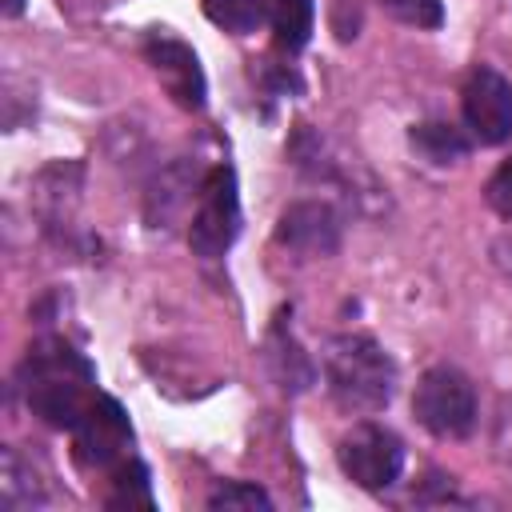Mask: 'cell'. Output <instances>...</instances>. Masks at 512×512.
<instances>
[{"mask_svg":"<svg viewBox=\"0 0 512 512\" xmlns=\"http://www.w3.org/2000/svg\"><path fill=\"white\" fill-rule=\"evenodd\" d=\"M88 380L92 368L80 352H72L64 340H48L36 344L24 360V392H28V408L52 424V428H76L80 416L88 412L92 396H88Z\"/></svg>","mask_w":512,"mask_h":512,"instance_id":"6da1fadb","label":"cell"},{"mask_svg":"<svg viewBox=\"0 0 512 512\" xmlns=\"http://www.w3.org/2000/svg\"><path fill=\"white\" fill-rule=\"evenodd\" d=\"M324 380L340 408L372 416L396 392V364L372 336H332L324 344Z\"/></svg>","mask_w":512,"mask_h":512,"instance_id":"7a4b0ae2","label":"cell"},{"mask_svg":"<svg viewBox=\"0 0 512 512\" xmlns=\"http://www.w3.org/2000/svg\"><path fill=\"white\" fill-rule=\"evenodd\" d=\"M476 388L460 368L436 364L416 380L412 416L440 440H460L476 428Z\"/></svg>","mask_w":512,"mask_h":512,"instance_id":"3957f363","label":"cell"},{"mask_svg":"<svg viewBox=\"0 0 512 512\" xmlns=\"http://www.w3.org/2000/svg\"><path fill=\"white\" fill-rule=\"evenodd\" d=\"M240 232V196H236V172L228 164H216L200 180L196 212L188 224V244L200 260H220Z\"/></svg>","mask_w":512,"mask_h":512,"instance_id":"277c9868","label":"cell"},{"mask_svg":"<svg viewBox=\"0 0 512 512\" xmlns=\"http://www.w3.org/2000/svg\"><path fill=\"white\" fill-rule=\"evenodd\" d=\"M336 460H340V472L364 488V492H380L388 484L400 480L404 472V444L396 432H388L384 424H352L340 444H336Z\"/></svg>","mask_w":512,"mask_h":512,"instance_id":"5b68a950","label":"cell"},{"mask_svg":"<svg viewBox=\"0 0 512 512\" xmlns=\"http://www.w3.org/2000/svg\"><path fill=\"white\" fill-rule=\"evenodd\" d=\"M460 112L476 144H504L512 136V84L496 68L480 64L460 92Z\"/></svg>","mask_w":512,"mask_h":512,"instance_id":"8992f818","label":"cell"},{"mask_svg":"<svg viewBox=\"0 0 512 512\" xmlns=\"http://www.w3.org/2000/svg\"><path fill=\"white\" fill-rule=\"evenodd\" d=\"M144 56L152 64V72L160 76V84L168 88V96L188 108V112H200L204 108V96H208V84H204V68L196 60V52L176 40V36H164V32H152L148 44H144Z\"/></svg>","mask_w":512,"mask_h":512,"instance_id":"52a82bcc","label":"cell"},{"mask_svg":"<svg viewBox=\"0 0 512 512\" xmlns=\"http://www.w3.org/2000/svg\"><path fill=\"white\" fill-rule=\"evenodd\" d=\"M72 432H76L80 456L88 464H96V468L120 464L124 452H128V444H132V424H128L124 408L112 396H92L88 412L80 416V424Z\"/></svg>","mask_w":512,"mask_h":512,"instance_id":"ba28073f","label":"cell"},{"mask_svg":"<svg viewBox=\"0 0 512 512\" xmlns=\"http://www.w3.org/2000/svg\"><path fill=\"white\" fill-rule=\"evenodd\" d=\"M276 244L300 256H332L340 248V216L324 200H296L276 220Z\"/></svg>","mask_w":512,"mask_h":512,"instance_id":"9c48e42d","label":"cell"},{"mask_svg":"<svg viewBox=\"0 0 512 512\" xmlns=\"http://www.w3.org/2000/svg\"><path fill=\"white\" fill-rule=\"evenodd\" d=\"M204 180V176H200ZM200 180L188 176V164L176 160L168 168L156 172V180L148 184V196H144V216L152 228H164L176 212H184L192 204V196H200Z\"/></svg>","mask_w":512,"mask_h":512,"instance_id":"30bf717a","label":"cell"},{"mask_svg":"<svg viewBox=\"0 0 512 512\" xmlns=\"http://www.w3.org/2000/svg\"><path fill=\"white\" fill-rule=\"evenodd\" d=\"M76 200H80V164L76 160H56L36 176V208L48 228L68 224Z\"/></svg>","mask_w":512,"mask_h":512,"instance_id":"8fae6325","label":"cell"},{"mask_svg":"<svg viewBox=\"0 0 512 512\" xmlns=\"http://www.w3.org/2000/svg\"><path fill=\"white\" fill-rule=\"evenodd\" d=\"M408 144H412V152L420 156V160H428V164H436V168H448V164H460L464 156H468V136L460 132V128H452V124H444V120H424V124H416L412 132H408Z\"/></svg>","mask_w":512,"mask_h":512,"instance_id":"7c38bea8","label":"cell"},{"mask_svg":"<svg viewBox=\"0 0 512 512\" xmlns=\"http://www.w3.org/2000/svg\"><path fill=\"white\" fill-rule=\"evenodd\" d=\"M268 364H272V376L280 380L284 392H304V388L316 380L312 360H308L304 348L292 340V332H284V324H276L272 336H268Z\"/></svg>","mask_w":512,"mask_h":512,"instance_id":"4fadbf2b","label":"cell"},{"mask_svg":"<svg viewBox=\"0 0 512 512\" xmlns=\"http://www.w3.org/2000/svg\"><path fill=\"white\" fill-rule=\"evenodd\" d=\"M44 504V488L32 476V468H24V460L16 456V448H4L0 456V508L4 512H24Z\"/></svg>","mask_w":512,"mask_h":512,"instance_id":"5bb4252c","label":"cell"},{"mask_svg":"<svg viewBox=\"0 0 512 512\" xmlns=\"http://www.w3.org/2000/svg\"><path fill=\"white\" fill-rule=\"evenodd\" d=\"M268 24H272L276 44H280L284 52H300V48L312 40L316 8H312V0H272Z\"/></svg>","mask_w":512,"mask_h":512,"instance_id":"9a60e30c","label":"cell"},{"mask_svg":"<svg viewBox=\"0 0 512 512\" xmlns=\"http://www.w3.org/2000/svg\"><path fill=\"white\" fill-rule=\"evenodd\" d=\"M200 4H204V16L216 28L232 32V36L256 32L268 20V8H272V0H200Z\"/></svg>","mask_w":512,"mask_h":512,"instance_id":"2e32d148","label":"cell"},{"mask_svg":"<svg viewBox=\"0 0 512 512\" xmlns=\"http://www.w3.org/2000/svg\"><path fill=\"white\" fill-rule=\"evenodd\" d=\"M208 508L212 512H268L272 496L252 480H224L208 492Z\"/></svg>","mask_w":512,"mask_h":512,"instance_id":"e0dca14e","label":"cell"},{"mask_svg":"<svg viewBox=\"0 0 512 512\" xmlns=\"http://www.w3.org/2000/svg\"><path fill=\"white\" fill-rule=\"evenodd\" d=\"M112 508H152V484H148V468L140 460H120L116 464V480H112V496H108Z\"/></svg>","mask_w":512,"mask_h":512,"instance_id":"ac0fdd59","label":"cell"},{"mask_svg":"<svg viewBox=\"0 0 512 512\" xmlns=\"http://www.w3.org/2000/svg\"><path fill=\"white\" fill-rule=\"evenodd\" d=\"M400 24H412V28H440L444 20V8L440 0H380Z\"/></svg>","mask_w":512,"mask_h":512,"instance_id":"d6986e66","label":"cell"},{"mask_svg":"<svg viewBox=\"0 0 512 512\" xmlns=\"http://www.w3.org/2000/svg\"><path fill=\"white\" fill-rule=\"evenodd\" d=\"M484 200H488L504 220H512V160H504V164L488 176V184H484Z\"/></svg>","mask_w":512,"mask_h":512,"instance_id":"ffe728a7","label":"cell"},{"mask_svg":"<svg viewBox=\"0 0 512 512\" xmlns=\"http://www.w3.org/2000/svg\"><path fill=\"white\" fill-rule=\"evenodd\" d=\"M20 12H24V0H4V16H8V20H16Z\"/></svg>","mask_w":512,"mask_h":512,"instance_id":"44dd1931","label":"cell"}]
</instances>
